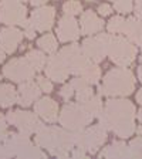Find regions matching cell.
I'll use <instances>...</instances> for the list:
<instances>
[{"label":"cell","instance_id":"obj_5","mask_svg":"<svg viewBox=\"0 0 142 159\" xmlns=\"http://www.w3.org/2000/svg\"><path fill=\"white\" fill-rule=\"evenodd\" d=\"M124 27H125V21H124L121 17H114L111 21H109V30L117 33V31H124Z\"/></svg>","mask_w":142,"mask_h":159},{"label":"cell","instance_id":"obj_9","mask_svg":"<svg viewBox=\"0 0 142 159\" xmlns=\"http://www.w3.org/2000/svg\"><path fill=\"white\" fill-rule=\"evenodd\" d=\"M136 14H138V17L142 21V0H138V2H136Z\"/></svg>","mask_w":142,"mask_h":159},{"label":"cell","instance_id":"obj_8","mask_svg":"<svg viewBox=\"0 0 142 159\" xmlns=\"http://www.w3.org/2000/svg\"><path fill=\"white\" fill-rule=\"evenodd\" d=\"M99 13L104 14V16H105V14H109L111 13V7H109L108 4H103V6H99Z\"/></svg>","mask_w":142,"mask_h":159},{"label":"cell","instance_id":"obj_2","mask_svg":"<svg viewBox=\"0 0 142 159\" xmlns=\"http://www.w3.org/2000/svg\"><path fill=\"white\" fill-rule=\"evenodd\" d=\"M108 94L128 95L134 89V75L126 70H117L107 77Z\"/></svg>","mask_w":142,"mask_h":159},{"label":"cell","instance_id":"obj_11","mask_svg":"<svg viewBox=\"0 0 142 159\" xmlns=\"http://www.w3.org/2000/svg\"><path fill=\"white\" fill-rule=\"evenodd\" d=\"M47 0H31V3L34 4V6H39V4H43V3H46Z\"/></svg>","mask_w":142,"mask_h":159},{"label":"cell","instance_id":"obj_6","mask_svg":"<svg viewBox=\"0 0 142 159\" xmlns=\"http://www.w3.org/2000/svg\"><path fill=\"white\" fill-rule=\"evenodd\" d=\"M129 151H131V155L132 156H142V138L132 141Z\"/></svg>","mask_w":142,"mask_h":159},{"label":"cell","instance_id":"obj_16","mask_svg":"<svg viewBox=\"0 0 142 159\" xmlns=\"http://www.w3.org/2000/svg\"><path fill=\"white\" fill-rule=\"evenodd\" d=\"M141 60H142V57H141Z\"/></svg>","mask_w":142,"mask_h":159},{"label":"cell","instance_id":"obj_13","mask_svg":"<svg viewBox=\"0 0 142 159\" xmlns=\"http://www.w3.org/2000/svg\"><path fill=\"white\" fill-rule=\"evenodd\" d=\"M139 80L142 81V66H141V68H139Z\"/></svg>","mask_w":142,"mask_h":159},{"label":"cell","instance_id":"obj_15","mask_svg":"<svg viewBox=\"0 0 142 159\" xmlns=\"http://www.w3.org/2000/svg\"><path fill=\"white\" fill-rule=\"evenodd\" d=\"M3 57H4V56H3V53H0V61L3 60Z\"/></svg>","mask_w":142,"mask_h":159},{"label":"cell","instance_id":"obj_1","mask_svg":"<svg viewBox=\"0 0 142 159\" xmlns=\"http://www.w3.org/2000/svg\"><path fill=\"white\" fill-rule=\"evenodd\" d=\"M111 114L114 116L115 132L121 136H129L134 131V107L129 101H115L109 104Z\"/></svg>","mask_w":142,"mask_h":159},{"label":"cell","instance_id":"obj_3","mask_svg":"<svg viewBox=\"0 0 142 159\" xmlns=\"http://www.w3.org/2000/svg\"><path fill=\"white\" fill-rule=\"evenodd\" d=\"M135 53L136 50L134 46L125 41L122 39H115L112 44V51H111V58L115 63L121 64V66H128L134 61L135 58Z\"/></svg>","mask_w":142,"mask_h":159},{"label":"cell","instance_id":"obj_12","mask_svg":"<svg viewBox=\"0 0 142 159\" xmlns=\"http://www.w3.org/2000/svg\"><path fill=\"white\" fill-rule=\"evenodd\" d=\"M136 99H138V102H139V104H142V89L138 93V95H136Z\"/></svg>","mask_w":142,"mask_h":159},{"label":"cell","instance_id":"obj_10","mask_svg":"<svg viewBox=\"0 0 142 159\" xmlns=\"http://www.w3.org/2000/svg\"><path fill=\"white\" fill-rule=\"evenodd\" d=\"M40 83H41V85H43L44 89H47V91H50V89H51V85H50L48 83H46L43 78H40Z\"/></svg>","mask_w":142,"mask_h":159},{"label":"cell","instance_id":"obj_14","mask_svg":"<svg viewBox=\"0 0 142 159\" xmlns=\"http://www.w3.org/2000/svg\"><path fill=\"white\" fill-rule=\"evenodd\" d=\"M138 118H139V121L142 122V111H139V114H138Z\"/></svg>","mask_w":142,"mask_h":159},{"label":"cell","instance_id":"obj_7","mask_svg":"<svg viewBox=\"0 0 142 159\" xmlns=\"http://www.w3.org/2000/svg\"><path fill=\"white\" fill-rule=\"evenodd\" d=\"M80 10H81V4L78 3V2H68V3L64 4V11L66 13H78Z\"/></svg>","mask_w":142,"mask_h":159},{"label":"cell","instance_id":"obj_4","mask_svg":"<svg viewBox=\"0 0 142 159\" xmlns=\"http://www.w3.org/2000/svg\"><path fill=\"white\" fill-rule=\"evenodd\" d=\"M114 6L121 13H128L132 10V0H117Z\"/></svg>","mask_w":142,"mask_h":159}]
</instances>
